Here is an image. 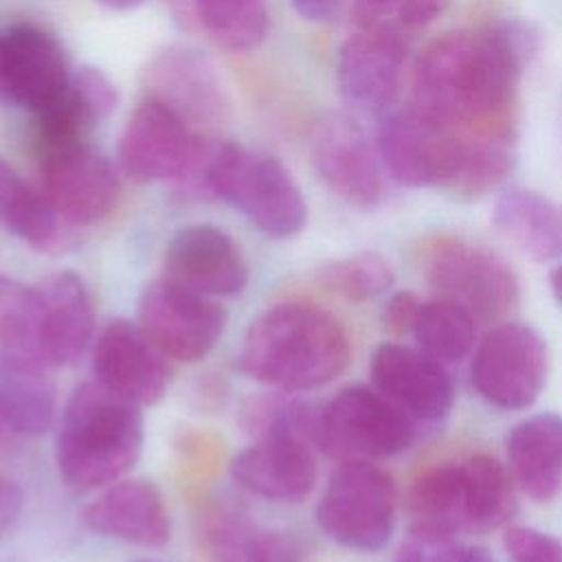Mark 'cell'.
Instances as JSON below:
<instances>
[{
	"mask_svg": "<svg viewBox=\"0 0 562 562\" xmlns=\"http://www.w3.org/2000/svg\"><path fill=\"white\" fill-rule=\"evenodd\" d=\"M211 562H307V549L290 531L263 527L233 509H217L204 522Z\"/></svg>",
	"mask_w": 562,
	"mask_h": 562,
	"instance_id": "obj_25",
	"label": "cell"
},
{
	"mask_svg": "<svg viewBox=\"0 0 562 562\" xmlns=\"http://www.w3.org/2000/svg\"><path fill=\"white\" fill-rule=\"evenodd\" d=\"M213 143L167 103L145 94L119 138V162L136 182L173 180L206 193L204 173Z\"/></svg>",
	"mask_w": 562,
	"mask_h": 562,
	"instance_id": "obj_6",
	"label": "cell"
},
{
	"mask_svg": "<svg viewBox=\"0 0 562 562\" xmlns=\"http://www.w3.org/2000/svg\"><path fill=\"white\" fill-rule=\"evenodd\" d=\"M505 549L512 562H562V540L533 527H509Z\"/></svg>",
	"mask_w": 562,
	"mask_h": 562,
	"instance_id": "obj_37",
	"label": "cell"
},
{
	"mask_svg": "<svg viewBox=\"0 0 562 562\" xmlns=\"http://www.w3.org/2000/svg\"><path fill=\"white\" fill-rule=\"evenodd\" d=\"M22 509V490L15 481L0 474V533L11 527Z\"/></svg>",
	"mask_w": 562,
	"mask_h": 562,
	"instance_id": "obj_40",
	"label": "cell"
},
{
	"mask_svg": "<svg viewBox=\"0 0 562 562\" xmlns=\"http://www.w3.org/2000/svg\"><path fill=\"white\" fill-rule=\"evenodd\" d=\"M461 472L468 531H487L509 522L516 501L507 470L487 454H472L461 463Z\"/></svg>",
	"mask_w": 562,
	"mask_h": 562,
	"instance_id": "obj_30",
	"label": "cell"
},
{
	"mask_svg": "<svg viewBox=\"0 0 562 562\" xmlns=\"http://www.w3.org/2000/svg\"><path fill=\"white\" fill-rule=\"evenodd\" d=\"M406 505L411 540L424 547L448 544L459 531H468L461 463H441L419 474L408 490Z\"/></svg>",
	"mask_w": 562,
	"mask_h": 562,
	"instance_id": "obj_26",
	"label": "cell"
},
{
	"mask_svg": "<svg viewBox=\"0 0 562 562\" xmlns=\"http://www.w3.org/2000/svg\"><path fill=\"white\" fill-rule=\"evenodd\" d=\"M316 522L340 547L382 549L395 522L393 479L369 459L340 461L316 507Z\"/></svg>",
	"mask_w": 562,
	"mask_h": 562,
	"instance_id": "obj_8",
	"label": "cell"
},
{
	"mask_svg": "<svg viewBox=\"0 0 562 562\" xmlns=\"http://www.w3.org/2000/svg\"><path fill=\"white\" fill-rule=\"evenodd\" d=\"M351 356L342 323L312 303H279L257 316L237 353L239 371L277 391H310L338 378Z\"/></svg>",
	"mask_w": 562,
	"mask_h": 562,
	"instance_id": "obj_3",
	"label": "cell"
},
{
	"mask_svg": "<svg viewBox=\"0 0 562 562\" xmlns=\"http://www.w3.org/2000/svg\"><path fill=\"white\" fill-rule=\"evenodd\" d=\"M61 44L33 22L0 29V101L31 110L53 103L70 81Z\"/></svg>",
	"mask_w": 562,
	"mask_h": 562,
	"instance_id": "obj_14",
	"label": "cell"
},
{
	"mask_svg": "<svg viewBox=\"0 0 562 562\" xmlns=\"http://www.w3.org/2000/svg\"><path fill=\"white\" fill-rule=\"evenodd\" d=\"M40 191L57 217L86 226L116 209L121 180L101 151L79 143L40 156Z\"/></svg>",
	"mask_w": 562,
	"mask_h": 562,
	"instance_id": "obj_12",
	"label": "cell"
},
{
	"mask_svg": "<svg viewBox=\"0 0 562 562\" xmlns=\"http://www.w3.org/2000/svg\"><path fill=\"white\" fill-rule=\"evenodd\" d=\"M193 15L222 48L246 53L270 31L268 0H193Z\"/></svg>",
	"mask_w": 562,
	"mask_h": 562,
	"instance_id": "obj_33",
	"label": "cell"
},
{
	"mask_svg": "<svg viewBox=\"0 0 562 562\" xmlns=\"http://www.w3.org/2000/svg\"><path fill=\"white\" fill-rule=\"evenodd\" d=\"M140 406L110 393L97 380L68 397L55 439V461L64 483L90 492L119 481L143 452Z\"/></svg>",
	"mask_w": 562,
	"mask_h": 562,
	"instance_id": "obj_4",
	"label": "cell"
},
{
	"mask_svg": "<svg viewBox=\"0 0 562 562\" xmlns=\"http://www.w3.org/2000/svg\"><path fill=\"white\" fill-rule=\"evenodd\" d=\"M437 560L439 562H496L485 549L461 544V542H448L437 547Z\"/></svg>",
	"mask_w": 562,
	"mask_h": 562,
	"instance_id": "obj_41",
	"label": "cell"
},
{
	"mask_svg": "<svg viewBox=\"0 0 562 562\" xmlns=\"http://www.w3.org/2000/svg\"><path fill=\"white\" fill-rule=\"evenodd\" d=\"M136 562H156V560H136Z\"/></svg>",
	"mask_w": 562,
	"mask_h": 562,
	"instance_id": "obj_45",
	"label": "cell"
},
{
	"mask_svg": "<svg viewBox=\"0 0 562 562\" xmlns=\"http://www.w3.org/2000/svg\"><path fill=\"white\" fill-rule=\"evenodd\" d=\"M239 426L255 439L299 437L318 446L321 408L305 400L290 397L288 391L259 393L241 404Z\"/></svg>",
	"mask_w": 562,
	"mask_h": 562,
	"instance_id": "obj_32",
	"label": "cell"
},
{
	"mask_svg": "<svg viewBox=\"0 0 562 562\" xmlns=\"http://www.w3.org/2000/svg\"><path fill=\"white\" fill-rule=\"evenodd\" d=\"M294 11L307 22H331L336 20L351 0H290Z\"/></svg>",
	"mask_w": 562,
	"mask_h": 562,
	"instance_id": "obj_39",
	"label": "cell"
},
{
	"mask_svg": "<svg viewBox=\"0 0 562 562\" xmlns=\"http://www.w3.org/2000/svg\"><path fill=\"white\" fill-rule=\"evenodd\" d=\"M419 305H422V301L417 299V294H413L408 290L395 292L386 301L384 312H382L384 327L389 331H395V334H411L413 323H415L417 312H419Z\"/></svg>",
	"mask_w": 562,
	"mask_h": 562,
	"instance_id": "obj_38",
	"label": "cell"
},
{
	"mask_svg": "<svg viewBox=\"0 0 562 562\" xmlns=\"http://www.w3.org/2000/svg\"><path fill=\"white\" fill-rule=\"evenodd\" d=\"M9 364L48 371L42 358L35 285L0 274V367Z\"/></svg>",
	"mask_w": 562,
	"mask_h": 562,
	"instance_id": "obj_29",
	"label": "cell"
},
{
	"mask_svg": "<svg viewBox=\"0 0 562 562\" xmlns=\"http://www.w3.org/2000/svg\"><path fill=\"white\" fill-rule=\"evenodd\" d=\"M413 435L411 415L367 386H347L321 408L318 448L340 461L400 454Z\"/></svg>",
	"mask_w": 562,
	"mask_h": 562,
	"instance_id": "obj_9",
	"label": "cell"
},
{
	"mask_svg": "<svg viewBox=\"0 0 562 562\" xmlns=\"http://www.w3.org/2000/svg\"><path fill=\"white\" fill-rule=\"evenodd\" d=\"M35 294L46 369L72 364L94 334V303L86 281L72 270H59L44 277Z\"/></svg>",
	"mask_w": 562,
	"mask_h": 562,
	"instance_id": "obj_20",
	"label": "cell"
},
{
	"mask_svg": "<svg viewBox=\"0 0 562 562\" xmlns=\"http://www.w3.org/2000/svg\"><path fill=\"white\" fill-rule=\"evenodd\" d=\"M393 562H439V560H437V555L426 553L424 544H419V542H415V540H408V542H404V544L397 549Z\"/></svg>",
	"mask_w": 562,
	"mask_h": 562,
	"instance_id": "obj_42",
	"label": "cell"
},
{
	"mask_svg": "<svg viewBox=\"0 0 562 562\" xmlns=\"http://www.w3.org/2000/svg\"><path fill=\"white\" fill-rule=\"evenodd\" d=\"M204 184L206 193L235 206L272 239H290L307 222V204L296 180L270 154L215 140Z\"/></svg>",
	"mask_w": 562,
	"mask_h": 562,
	"instance_id": "obj_5",
	"label": "cell"
},
{
	"mask_svg": "<svg viewBox=\"0 0 562 562\" xmlns=\"http://www.w3.org/2000/svg\"><path fill=\"white\" fill-rule=\"evenodd\" d=\"M231 476L255 496L296 503L312 492L318 476L314 443L299 437L255 439L233 459Z\"/></svg>",
	"mask_w": 562,
	"mask_h": 562,
	"instance_id": "obj_22",
	"label": "cell"
},
{
	"mask_svg": "<svg viewBox=\"0 0 562 562\" xmlns=\"http://www.w3.org/2000/svg\"><path fill=\"white\" fill-rule=\"evenodd\" d=\"M424 277L439 299L463 307L474 321H498L520 301L512 266L492 248L454 237H435L422 257Z\"/></svg>",
	"mask_w": 562,
	"mask_h": 562,
	"instance_id": "obj_7",
	"label": "cell"
},
{
	"mask_svg": "<svg viewBox=\"0 0 562 562\" xmlns=\"http://www.w3.org/2000/svg\"><path fill=\"white\" fill-rule=\"evenodd\" d=\"M119 103L112 79L92 66L72 70L64 92L35 112L37 140L44 151L88 143L90 130L103 121Z\"/></svg>",
	"mask_w": 562,
	"mask_h": 562,
	"instance_id": "obj_23",
	"label": "cell"
},
{
	"mask_svg": "<svg viewBox=\"0 0 562 562\" xmlns=\"http://www.w3.org/2000/svg\"><path fill=\"white\" fill-rule=\"evenodd\" d=\"M494 226L536 261L562 259V204L538 191L505 189L494 204Z\"/></svg>",
	"mask_w": 562,
	"mask_h": 562,
	"instance_id": "obj_27",
	"label": "cell"
},
{
	"mask_svg": "<svg viewBox=\"0 0 562 562\" xmlns=\"http://www.w3.org/2000/svg\"><path fill=\"white\" fill-rule=\"evenodd\" d=\"M549 349L544 338L525 323H501L479 342L470 378L476 393L505 411L531 406L544 389Z\"/></svg>",
	"mask_w": 562,
	"mask_h": 562,
	"instance_id": "obj_10",
	"label": "cell"
},
{
	"mask_svg": "<svg viewBox=\"0 0 562 562\" xmlns=\"http://www.w3.org/2000/svg\"><path fill=\"white\" fill-rule=\"evenodd\" d=\"M507 459L518 487L533 501H551L562 485V417L540 413L507 435Z\"/></svg>",
	"mask_w": 562,
	"mask_h": 562,
	"instance_id": "obj_24",
	"label": "cell"
},
{
	"mask_svg": "<svg viewBox=\"0 0 562 562\" xmlns=\"http://www.w3.org/2000/svg\"><path fill=\"white\" fill-rule=\"evenodd\" d=\"M411 334L419 351L448 364L468 356L474 345V318L452 301H422Z\"/></svg>",
	"mask_w": 562,
	"mask_h": 562,
	"instance_id": "obj_34",
	"label": "cell"
},
{
	"mask_svg": "<svg viewBox=\"0 0 562 562\" xmlns=\"http://www.w3.org/2000/svg\"><path fill=\"white\" fill-rule=\"evenodd\" d=\"M318 279L347 301L360 303L386 292L395 281V270L380 252H356L327 261Z\"/></svg>",
	"mask_w": 562,
	"mask_h": 562,
	"instance_id": "obj_36",
	"label": "cell"
},
{
	"mask_svg": "<svg viewBox=\"0 0 562 562\" xmlns=\"http://www.w3.org/2000/svg\"><path fill=\"white\" fill-rule=\"evenodd\" d=\"M92 533L145 549H160L171 538V516L160 490L147 479H119L81 509Z\"/></svg>",
	"mask_w": 562,
	"mask_h": 562,
	"instance_id": "obj_19",
	"label": "cell"
},
{
	"mask_svg": "<svg viewBox=\"0 0 562 562\" xmlns=\"http://www.w3.org/2000/svg\"><path fill=\"white\" fill-rule=\"evenodd\" d=\"M310 154L321 180L347 204L375 209L386 195V169L375 143L345 114L323 116L310 140Z\"/></svg>",
	"mask_w": 562,
	"mask_h": 562,
	"instance_id": "obj_13",
	"label": "cell"
},
{
	"mask_svg": "<svg viewBox=\"0 0 562 562\" xmlns=\"http://www.w3.org/2000/svg\"><path fill=\"white\" fill-rule=\"evenodd\" d=\"M136 323L167 358L198 362L222 338L226 312L213 296L162 277L143 288Z\"/></svg>",
	"mask_w": 562,
	"mask_h": 562,
	"instance_id": "obj_11",
	"label": "cell"
},
{
	"mask_svg": "<svg viewBox=\"0 0 562 562\" xmlns=\"http://www.w3.org/2000/svg\"><path fill=\"white\" fill-rule=\"evenodd\" d=\"M549 283H551V290H553L555 299L562 303V263L558 268H553V272L549 277Z\"/></svg>",
	"mask_w": 562,
	"mask_h": 562,
	"instance_id": "obj_44",
	"label": "cell"
},
{
	"mask_svg": "<svg viewBox=\"0 0 562 562\" xmlns=\"http://www.w3.org/2000/svg\"><path fill=\"white\" fill-rule=\"evenodd\" d=\"M94 2H99L101 7L112 9V11H130V9H136L138 4H143L145 0H94Z\"/></svg>",
	"mask_w": 562,
	"mask_h": 562,
	"instance_id": "obj_43",
	"label": "cell"
},
{
	"mask_svg": "<svg viewBox=\"0 0 562 562\" xmlns=\"http://www.w3.org/2000/svg\"><path fill=\"white\" fill-rule=\"evenodd\" d=\"M147 94L176 110L193 130L217 127L228 119L222 79L211 59L193 48L162 50L147 68Z\"/></svg>",
	"mask_w": 562,
	"mask_h": 562,
	"instance_id": "obj_18",
	"label": "cell"
},
{
	"mask_svg": "<svg viewBox=\"0 0 562 562\" xmlns=\"http://www.w3.org/2000/svg\"><path fill=\"white\" fill-rule=\"evenodd\" d=\"M514 134L461 132L415 105L391 110L375 147L386 176L413 189H443L472 200L496 189L514 162Z\"/></svg>",
	"mask_w": 562,
	"mask_h": 562,
	"instance_id": "obj_2",
	"label": "cell"
},
{
	"mask_svg": "<svg viewBox=\"0 0 562 562\" xmlns=\"http://www.w3.org/2000/svg\"><path fill=\"white\" fill-rule=\"evenodd\" d=\"M371 378L378 391L411 417L432 422L452 408V380L443 364L424 351L384 342L373 351Z\"/></svg>",
	"mask_w": 562,
	"mask_h": 562,
	"instance_id": "obj_21",
	"label": "cell"
},
{
	"mask_svg": "<svg viewBox=\"0 0 562 562\" xmlns=\"http://www.w3.org/2000/svg\"><path fill=\"white\" fill-rule=\"evenodd\" d=\"M533 50L522 24L496 22L448 31L413 66V103L461 132L514 134L520 75Z\"/></svg>",
	"mask_w": 562,
	"mask_h": 562,
	"instance_id": "obj_1",
	"label": "cell"
},
{
	"mask_svg": "<svg viewBox=\"0 0 562 562\" xmlns=\"http://www.w3.org/2000/svg\"><path fill=\"white\" fill-rule=\"evenodd\" d=\"M165 358L138 323L116 318L94 338L92 373L110 393L136 406H151L162 400L169 384Z\"/></svg>",
	"mask_w": 562,
	"mask_h": 562,
	"instance_id": "obj_15",
	"label": "cell"
},
{
	"mask_svg": "<svg viewBox=\"0 0 562 562\" xmlns=\"http://www.w3.org/2000/svg\"><path fill=\"white\" fill-rule=\"evenodd\" d=\"M57 220L40 187L0 158V224L33 248H48L57 239Z\"/></svg>",
	"mask_w": 562,
	"mask_h": 562,
	"instance_id": "obj_31",
	"label": "cell"
},
{
	"mask_svg": "<svg viewBox=\"0 0 562 562\" xmlns=\"http://www.w3.org/2000/svg\"><path fill=\"white\" fill-rule=\"evenodd\" d=\"M55 422V386L44 369L0 367V450L44 435Z\"/></svg>",
	"mask_w": 562,
	"mask_h": 562,
	"instance_id": "obj_28",
	"label": "cell"
},
{
	"mask_svg": "<svg viewBox=\"0 0 562 562\" xmlns=\"http://www.w3.org/2000/svg\"><path fill=\"white\" fill-rule=\"evenodd\" d=\"M404 40L356 31L338 50L336 81L347 105L364 114L391 112L406 79Z\"/></svg>",
	"mask_w": 562,
	"mask_h": 562,
	"instance_id": "obj_16",
	"label": "cell"
},
{
	"mask_svg": "<svg viewBox=\"0 0 562 562\" xmlns=\"http://www.w3.org/2000/svg\"><path fill=\"white\" fill-rule=\"evenodd\" d=\"M448 0H351V18L358 31L391 35L408 42L432 24Z\"/></svg>",
	"mask_w": 562,
	"mask_h": 562,
	"instance_id": "obj_35",
	"label": "cell"
},
{
	"mask_svg": "<svg viewBox=\"0 0 562 562\" xmlns=\"http://www.w3.org/2000/svg\"><path fill=\"white\" fill-rule=\"evenodd\" d=\"M165 277L206 296L239 294L248 283V263L237 241L220 226L189 224L165 246Z\"/></svg>",
	"mask_w": 562,
	"mask_h": 562,
	"instance_id": "obj_17",
	"label": "cell"
}]
</instances>
